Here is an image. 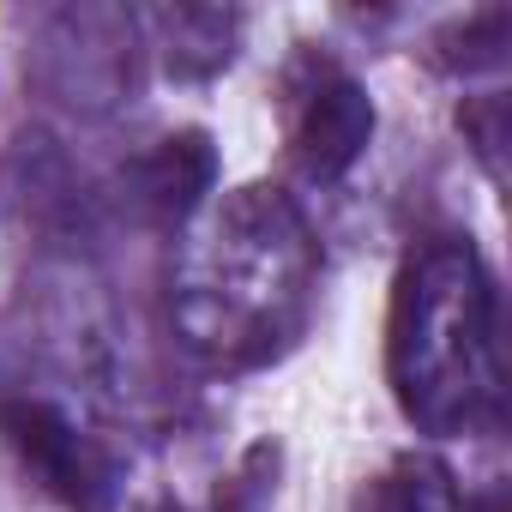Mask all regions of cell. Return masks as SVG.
<instances>
[{
    "label": "cell",
    "instance_id": "2",
    "mask_svg": "<svg viewBox=\"0 0 512 512\" xmlns=\"http://www.w3.org/2000/svg\"><path fill=\"white\" fill-rule=\"evenodd\" d=\"M392 392L422 434H470L500 410L494 284L470 241L410 253L392 296Z\"/></svg>",
    "mask_w": 512,
    "mask_h": 512
},
{
    "label": "cell",
    "instance_id": "6",
    "mask_svg": "<svg viewBox=\"0 0 512 512\" xmlns=\"http://www.w3.org/2000/svg\"><path fill=\"white\" fill-rule=\"evenodd\" d=\"M464 512H506V494H482L476 506H464Z\"/></svg>",
    "mask_w": 512,
    "mask_h": 512
},
{
    "label": "cell",
    "instance_id": "3",
    "mask_svg": "<svg viewBox=\"0 0 512 512\" xmlns=\"http://www.w3.org/2000/svg\"><path fill=\"white\" fill-rule=\"evenodd\" d=\"M374 139V103L368 91L326 67V61H308L302 85H296V103H290V157L308 181H338Z\"/></svg>",
    "mask_w": 512,
    "mask_h": 512
},
{
    "label": "cell",
    "instance_id": "4",
    "mask_svg": "<svg viewBox=\"0 0 512 512\" xmlns=\"http://www.w3.org/2000/svg\"><path fill=\"white\" fill-rule=\"evenodd\" d=\"M0 428L19 446V458L73 506H97L109 494V458L103 446L49 398H13L0 404Z\"/></svg>",
    "mask_w": 512,
    "mask_h": 512
},
{
    "label": "cell",
    "instance_id": "1",
    "mask_svg": "<svg viewBox=\"0 0 512 512\" xmlns=\"http://www.w3.org/2000/svg\"><path fill=\"white\" fill-rule=\"evenodd\" d=\"M320 253L278 187L223 193L187 235L175 266V326L217 368L272 362L308 320Z\"/></svg>",
    "mask_w": 512,
    "mask_h": 512
},
{
    "label": "cell",
    "instance_id": "5",
    "mask_svg": "<svg viewBox=\"0 0 512 512\" xmlns=\"http://www.w3.org/2000/svg\"><path fill=\"white\" fill-rule=\"evenodd\" d=\"M205 181H211V151H205L199 133L163 139V145L145 157V169H139L145 205H157V211H187V205L205 193Z\"/></svg>",
    "mask_w": 512,
    "mask_h": 512
},
{
    "label": "cell",
    "instance_id": "7",
    "mask_svg": "<svg viewBox=\"0 0 512 512\" xmlns=\"http://www.w3.org/2000/svg\"><path fill=\"white\" fill-rule=\"evenodd\" d=\"M223 512H241V506H223Z\"/></svg>",
    "mask_w": 512,
    "mask_h": 512
}]
</instances>
